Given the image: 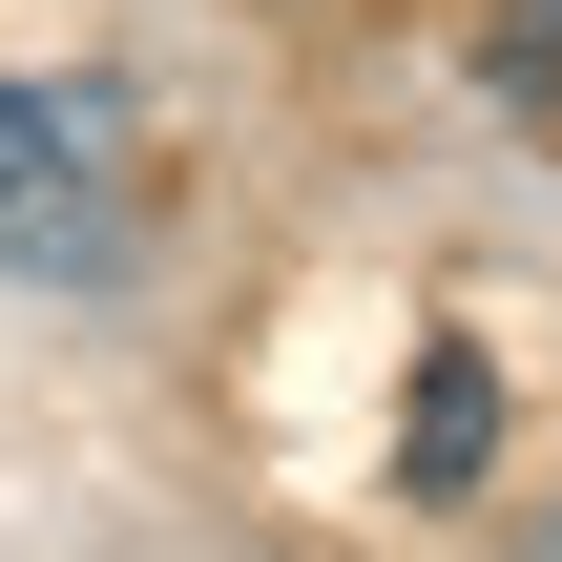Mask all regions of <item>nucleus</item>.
Returning <instances> with one entry per match:
<instances>
[{"label": "nucleus", "mask_w": 562, "mask_h": 562, "mask_svg": "<svg viewBox=\"0 0 562 562\" xmlns=\"http://www.w3.org/2000/svg\"><path fill=\"white\" fill-rule=\"evenodd\" d=\"M480 459H501V375H480V355H417V438H396V480H417V501H459Z\"/></svg>", "instance_id": "obj_1"}, {"label": "nucleus", "mask_w": 562, "mask_h": 562, "mask_svg": "<svg viewBox=\"0 0 562 562\" xmlns=\"http://www.w3.org/2000/svg\"><path fill=\"white\" fill-rule=\"evenodd\" d=\"M521 562H562V521H521Z\"/></svg>", "instance_id": "obj_3"}, {"label": "nucleus", "mask_w": 562, "mask_h": 562, "mask_svg": "<svg viewBox=\"0 0 562 562\" xmlns=\"http://www.w3.org/2000/svg\"><path fill=\"white\" fill-rule=\"evenodd\" d=\"M501 42H521V63H562V0H501Z\"/></svg>", "instance_id": "obj_2"}]
</instances>
